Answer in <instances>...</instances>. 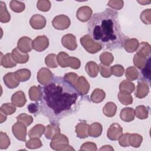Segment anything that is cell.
<instances>
[{"instance_id":"cell-9","label":"cell","mask_w":151,"mask_h":151,"mask_svg":"<svg viewBox=\"0 0 151 151\" xmlns=\"http://www.w3.org/2000/svg\"><path fill=\"white\" fill-rule=\"evenodd\" d=\"M37 80L42 86L48 84L52 79V73L45 67L41 68L37 73Z\"/></svg>"},{"instance_id":"cell-21","label":"cell","mask_w":151,"mask_h":151,"mask_svg":"<svg viewBox=\"0 0 151 151\" xmlns=\"http://www.w3.org/2000/svg\"><path fill=\"white\" fill-rule=\"evenodd\" d=\"M89 125L86 122H80L76 126L77 136L80 139H84L88 136V129Z\"/></svg>"},{"instance_id":"cell-6","label":"cell","mask_w":151,"mask_h":151,"mask_svg":"<svg viewBox=\"0 0 151 151\" xmlns=\"http://www.w3.org/2000/svg\"><path fill=\"white\" fill-rule=\"evenodd\" d=\"M71 24L70 18L65 15H59L54 18L52 21L53 27L58 30L67 29Z\"/></svg>"},{"instance_id":"cell-34","label":"cell","mask_w":151,"mask_h":151,"mask_svg":"<svg viewBox=\"0 0 151 151\" xmlns=\"http://www.w3.org/2000/svg\"><path fill=\"white\" fill-rule=\"evenodd\" d=\"M150 51H151L150 45L148 42H142L140 44H139L138 48L137 49L136 53L147 58V57H149Z\"/></svg>"},{"instance_id":"cell-16","label":"cell","mask_w":151,"mask_h":151,"mask_svg":"<svg viewBox=\"0 0 151 151\" xmlns=\"http://www.w3.org/2000/svg\"><path fill=\"white\" fill-rule=\"evenodd\" d=\"M27 102L25 95L22 91H18L12 94L11 103L15 107H23Z\"/></svg>"},{"instance_id":"cell-14","label":"cell","mask_w":151,"mask_h":151,"mask_svg":"<svg viewBox=\"0 0 151 151\" xmlns=\"http://www.w3.org/2000/svg\"><path fill=\"white\" fill-rule=\"evenodd\" d=\"M93 14L91 8L88 6H83L80 7L76 13L77 18L81 22H86L90 19Z\"/></svg>"},{"instance_id":"cell-17","label":"cell","mask_w":151,"mask_h":151,"mask_svg":"<svg viewBox=\"0 0 151 151\" xmlns=\"http://www.w3.org/2000/svg\"><path fill=\"white\" fill-rule=\"evenodd\" d=\"M4 83L9 88H14L18 86L19 81L17 78L14 73H8L3 77Z\"/></svg>"},{"instance_id":"cell-49","label":"cell","mask_w":151,"mask_h":151,"mask_svg":"<svg viewBox=\"0 0 151 151\" xmlns=\"http://www.w3.org/2000/svg\"><path fill=\"white\" fill-rule=\"evenodd\" d=\"M141 21L145 24H151V9H147L142 12L140 16Z\"/></svg>"},{"instance_id":"cell-25","label":"cell","mask_w":151,"mask_h":151,"mask_svg":"<svg viewBox=\"0 0 151 151\" xmlns=\"http://www.w3.org/2000/svg\"><path fill=\"white\" fill-rule=\"evenodd\" d=\"M45 127L44 125L38 124L32 127L28 131V136L29 138L32 137H41V136L44 133Z\"/></svg>"},{"instance_id":"cell-2","label":"cell","mask_w":151,"mask_h":151,"mask_svg":"<svg viewBox=\"0 0 151 151\" xmlns=\"http://www.w3.org/2000/svg\"><path fill=\"white\" fill-rule=\"evenodd\" d=\"M88 35L106 49L122 48L128 38L122 31L118 13L111 9L93 15L87 23Z\"/></svg>"},{"instance_id":"cell-38","label":"cell","mask_w":151,"mask_h":151,"mask_svg":"<svg viewBox=\"0 0 151 151\" xmlns=\"http://www.w3.org/2000/svg\"><path fill=\"white\" fill-rule=\"evenodd\" d=\"M141 73L142 75L143 78H144L143 80L146 81L147 80L149 82L150 80V58L149 57V58L147 60V61L145 65V66L141 69Z\"/></svg>"},{"instance_id":"cell-40","label":"cell","mask_w":151,"mask_h":151,"mask_svg":"<svg viewBox=\"0 0 151 151\" xmlns=\"http://www.w3.org/2000/svg\"><path fill=\"white\" fill-rule=\"evenodd\" d=\"M9 6L11 8V9L15 12H21L23 11H24L25 5V4L21 1H18L15 0H12L10 2Z\"/></svg>"},{"instance_id":"cell-43","label":"cell","mask_w":151,"mask_h":151,"mask_svg":"<svg viewBox=\"0 0 151 151\" xmlns=\"http://www.w3.org/2000/svg\"><path fill=\"white\" fill-rule=\"evenodd\" d=\"M46 65L50 68H56L58 67L57 55L55 54H50L45 58Z\"/></svg>"},{"instance_id":"cell-8","label":"cell","mask_w":151,"mask_h":151,"mask_svg":"<svg viewBox=\"0 0 151 151\" xmlns=\"http://www.w3.org/2000/svg\"><path fill=\"white\" fill-rule=\"evenodd\" d=\"M49 45V40L45 35H39L32 41V48L38 52L46 50Z\"/></svg>"},{"instance_id":"cell-7","label":"cell","mask_w":151,"mask_h":151,"mask_svg":"<svg viewBox=\"0 0 151 151\" xmlns=\"http://www.w3.org/2000/svg\"><path fill=\"white\" fill-rule=\"evenodd\" d=\"M14 136L19 140L25 142L27 136V126L21 122H17L12 127Z\"/></svg>"},{"instance_id":"cell-24","label":"cell","mask_w":151,"mask_h":151,"mask_svg":"<svg viewBox=\"0 0 151 151\" xmlns=\"http://www.w3.org/2000/svg\"><path fill=\"white\" fill-rule=\"evenodd\" d=\"M29 97L32 101H40L42 97V88L41 86H32L29 90Z\"/></svg>"},{"instance_id":"cell-58","label":"cell","mask_w":151,"mask_h":151,"mask_svg":"<svg viewBox=\"0 0 151 151\" xmlns=\"http://www.w3.org/2000/svg\"><path fill=\"white\" fill-rule=\"evenodd\" d=\"M0 120H1V123H2L4 122H5L6 120V114H4L3 112L0 111Z\"/></svg>"},{"instance_id":"cell-18","label":"cell","mask_w":151,"mask_h":151,"mask_svg":"<svg viewBox=\"0 0 151 151\" xmlns=\"http://www.w3.org/2000/svg\"><path fill=\"white\" fill-rule=\"evenodd\" d=\"M13 60L19 64H24L27 63L29 60V55L27 53L21 52L18 48H15L11 52Z\"/></svg>"},{"instance_id":"cell-3","label":"cell","mask_w":151,"mask_h":151,"mask_svg":"<svg viewBox=\"0 0 151 151\" xmlns=\"http://www.w3.org/2000/svg\"><path fill=\"white\" fill-rule=\"evenodd\" d=\"M69 141L67 137L59 133L51 139L50 142V147L55 150H74V149L70 146Z\"/></svg>"},{"instance_id":"cell-27","label":"cell","mask_w":151,"mask_h":151,"mask_svg":"<svg viewBox=\"0 0 151 151\" xmlns=\"http://www.w3.org/2000/svg\"><path fill=\"white\" fill-rule=\"evenodd\" d=\"M85 70L88 75L91 77H96L99 73V65L95 62L91 61H88L86 66Z\"/></svg>"},{"instance_id":"cell-19","label":"cell","mask_w":151,"mask_h":151,"mask_svg":"<svg viewBox=\"0 0 151 151\" xmlns=\"http://www.w3.org/2000/svg\"><path fill=\"white\" fill-rule=\"evenodd\" d=\"M90 86L86 78L83 76H80L78 77L76 88L81 96L86 95L88 93Z\"/></svg>"},{"instance_id":"cell-56","label":"cell","mask_w":151,"mask_h":151,"mask_svg":"<svg viewBox=\"0 0 151 151\" xmlns=\"http://www.w3.org/2000/svg\"><path fill=\"white\" fill-rule=\"evenodd\" d=\"M40 109V104L38 103H30L28 106V110L30 113L35 114L38 112Z\"/></svg>"},{"instance_id":"cell-47","label":"cell","mask_w":151,"mask_h":151,"mask_svg":"<svg viewBox=\"0 0 151 151\" xmlns=\"http://www.w3.org/2000/svg\"><path fill=\"white\" fill-rule=\"evenodd\" d=\"M10 145V139L8 135L1 132L0 133V149H6Z\"/></svg>"},{"instance_id":"cell-48","label":"cell","mask_w":151,"mask_h":151,"mask_svg":"<svg viewBox=\"0 0 151 151\" xmlns=\"http://www.w3.org/2000/svg\"><path fill=\"white\" fill-rule=\"evenodd\" d=\"M51 2L48 0H40L37 2V8L42 12L48 11L51 8Z\"/></svg>"},{"instance_id":"cell-1","label":"cell","mask_w":151,"mask_h":151,"mask_svg":"<svg viewBox=\"0 0 151 151\" xmlns=\"http://www.w3.org/2000/svg\"><path fill=\"white\" fill-rule=\"evenodd\" d=\"M80 95L77 88L64 77H55L42 88L40 111L55 123L78 110Z\"/></svg>"},{"instance_id":"cell-13","label":"cell","mask_w":151,"mask_h":151,"mask_svg":"<svg viewBox=\"0 0 151 151\" xmlns=\"http://www.w3.org/2000/svg\"><path fill=\"white\" fill-rule=\"evenodd\" d=\"M17 48L24 53H28L32 49V41L28 37H22L17 42Z\"/></svg>"},{"instance_id":"cell-29","label":"cell","mask_w":151,"mask_h":151,"mask_svg":"<svg viewBox=\"0 0 151 151\" xmlns=\"http://www.w3.org/2000/svg\"><path fill=\"white\" fill-rule=\"evenodd\" d=\"M1 65L5 68H12L17 65V63L13 60L11 53H7L1 57Z\"/></svg>"},{"instance_id":"cell-46","label":"cell","mask_w":151,"mask_h":151,"mask_svg":"<svg viewBox=\"0 0 151 151\" xmlns=\"http://www.w3.org/2000/svg\"><path fill=\"white\" fill-rule=\"evenodd\" d=\"M17 122H19L24 124L25 126H29L33 122V117L29 114L21 113L17 117Z\"/></svg>"},{"instance_id":"cell-11","label":"cell","mask_w":151,"mask_h":151,"mask_svg":"<svg viewBox=\"0 0 151 151\" xmlns=\"http://www.w3.org/2000/svg\"><path fill=\"white\" fill-rule=\"evenodd\" d=\"M61 43L64 47L67 48L69 50H75L77 47L76 37L71 34H67L64 35L62 37Z\"/></svg>"},{"instance_id":"cell-42","label":"cell","mask_w":151,"mask_h":151,"mask_svg":"<svg viewBox=\"0 0 151 151\" xmlns=\"http://www.w3.org/2000/svg\"><path fill=\"white\" fill-rule=\"evenodd\" d=\"M147 61V58L137 53H136L133 57L134 65L139 69H142L145 65Z\"/></svg>"},{"instance_id":"cell-53","label":"cell","mask_w":151,"mask_h":151,"mask_svg":"<svg viewBox=\"0 0 151 151\" xmlns=\"http://www.w3.org/2000/svg\"><path fill=\"white\" fill-rule=\"evenodd\" d=\"M123 4L124 2L122 0H111L108 2L107 5L113 9L120 10L123 8Z\"/></svg>"},{"instance_id":"cell-10","label":"cell","mask_w":151,"mask_h":151,"mask_svg":"<svg viewBox=\"0 0 151 151\" xmlns=\"http://www.w3.org/2000/svg\"><path fill=\"white\" fill-rule=\"evenodd\" d=\"M123 134V128L118 123H113L107 130V137L111 140H117Z\"/></svg>"},{"instance_id":"cell-31","label":"cell","mask_w":151,"mask_h":151,"mask_svg":"<svg viewBox=\"0 0 151 151\" xmlns=\"http://www.w3.org/2000/svg\"><path fill=\"white\" fill-rule=\"evenodd\" d=\"M135 89L134 84L127 80L122 81L119 86V90L120 92L131 94Z\"/></svg>"},{"instance_id":"cell-54","label":"cell","mask_w":151,"mask_h":151,"mask_svg":"<svg viewBox=\"0 0 151 151\" xmlns=\"http://www.w3.org/2000/svg\"><path fill=\"white\" fill-rule=\"evenodd\" d=\"M130 133H124L122 134V136L119 139V145L124 147H129L130 146L129 142V138Z\"/></svg>"},{"instance_id":"cell-51","label":"cell","mask_w":151,"mask_h":151,"mask_svg":"<svg viewBox=\"0 0 151 151\" xmlns=\"http://www.w3.org/2000/svg\"><path fill=\"white\" fill-rule=\"evenodd\" d=\"M99 70L101 76L104 78L110 77L111 75L109 65H104L102 64H100L99 65Z\"/></svg>"},{"instance_id":"cell-4","label":"cell","mask_w":151,"mask_h":151,"mask_svg":"<svg viewBox=\"0 0 151 151\" xmlns=\"http://www.w3.org/2000/svg\"><path fill=\"white\" fill-rule=\"evenodd\" d=\"M58 64L63 68L70 67L73 69H78L81 65L80 60L76 57H69L65 52H60L57 55Z\"/></svg>"},{"instance_id":"cell-32","label":"cell","mask_w":151,"mask_h":151,"mask_svg":"<svg viewBox=\"0 0 151 151\" xmlns=\"http://www.w3.org/2000/svg\"><path fill=\"white\" fill-rule=\"evenodd\" d=\"M11 19V15L8 12L5 4L0 1V21L2 23L8 22Z\"/></svg>"},{"instance_id":"cell-5","label":"cell","mask_w":151,"mask_h":151,"mask_svg":"<svg viewBox=\"0 0 151 151\" xmlns=\"http://www.w3.org/2000/svg\"><path fill=\"white\" fill-rule=\"evenodd\" d=\"M80 41L83 48L90 54L97 53L102 48L101 45L95 42L88 35L83 36Z\"/></svg>"},{"instance_id":"cell-33","label":"cell","mask_w":151,"mask_h":151,"mask_svg":"<svg viewBox=\"0 0 151 151\" xmlns=\"http://www.w3.org/2000/svg\"><path fill=\"white\" fill-rule=\"evenodd\" d=\"M14 73L17 78L21 82L27 81L31 77V71L27 68L19 69Z\"/></svg>"},{"instance_id":"cell-12","label":"cell","mask_w":151,"mask_h":151,"mask_svg":"<svg viewBox=\"0 0 151 151\" xmlns=\"http://www.w3.org/2000/svg\"><path fill=\"white\" fill-rule=\"evenodd\" d=\"M45 18L40 14L33 15L29 20V24L31 27L35 29H41L46 25Z\"/></svg>"},{"instance_id":"cell-44","label":"cell","mask_w":151,"mask_h":151,"mask_svg":"<svg viewBox=\"0 0 151 151\" xmlns=\"http://www.w3.org/2000/svg\"><path fill=\"white\" fill-rule=\"evenodd\" d=\"M117 97L120 103L124 105H129L133 102V97L130 94L119 91Z\"/></svg>"},{"instance_id":"cell-55","label":"cell","mask_w":151,"mask_h":151,"mask_svg":"<svg viewBox=\"0 0 151 151\" xmlns=\"http://www.w3.org/2000/svg\"><path fill=\"white\" fill-rule=\"evenodd\" d=\"M97 150V147L96 145L94 143L90 142H87L83 143L80 147V150L95 151Z\"/></svg>"},{"instance_id":"cell-39","label":"cell","mask_w":151,"mask_h":151,"mask_svg":"<svg viewBox=\"0 0 151 151\" xmlns=\"http://www.w3.org/2000/svg\"><path fill=\"white\" fill-rule=\"evenodd\" d=\"M114 60L113 54L109 52H103L100 55L101 64L104 65H110Z\"/></svg>"},{"instance_id":"cell-22","label":"cell","mask_w":151,"mask_h":151,"mask_svg":"<svg viewBox=\"0 0 151 151\" xmlns=\"http://www.w3.org/2000/svg\"><path fill=\"white\" fill-rule=\"evenodd\" d=\"M134 110L131 107L123 108L120 113V117L121 120L126 122H132L134 120Z\"/></svg>"},{"instance_id":"cell-28","label":"cell","mask_w":151,"mask_h":151,"mask_svg":"<svg viewBox=\"0 0 151 151\" xmlns=\"http://www.w3.org/2000/svg\"><path fill=\"white\" fill-rule=\"evenodd\" d=\"M106 97L105 92L100 88H96L90 96L91 100L94 103H99L103 101Z\"/></svg>"},{"instance_id":"cell-20","label":"cell","mask_w":151,"mask_h":151,"mask_svg":"<svg viewBox=\"0 0 151 151\" xmlns=\"http://www.w3.org/2000/svg\"><path fill=\"white\" fill-rule=\"evenodd\" d=\"M60 133L59 126L55 123H52L45 127L44 134L47 139H51L55 135Z\"/></svg>"},{"instance_id":"cell-30","label":"cell","mask_w":151,"mask_h":151,"mask_svg":"<svg viewBox=\"0 0 151 151\" xmlns=\"http://www.w3.org/2000/svg\"><path fill=\"white\" fill-rule=\"evenodd\" d=\"M117 111V106L113 102L107 103L103 108V112L105 116L109 117H113Z\"/></svg>"},{"instance_id":"cell-35","label":"cell","mask_w":151,"mask_h":151,"mask_svg":"<svg viewBox=\"0 0 151 151\" xmlns=\"http://www.w3.org/2000/svg\"><path fill=\"white\" fill-rule=\"evenodd\" d=\"M139 76V73L136 67L134 66H130L128 67L125 73V76L127 80L134 81L136 80Z\"/></svg>"},{"instance_id":"cell-41","label":"cell","mask_w":151,"mask_h":151,"mask_svg":"<svg viewBox=\"0 0 151 151\" xmlns=\"http://www.w3.org/2000/svg\"><path fill=\"white\" fill-rule=\"evenodd\" d=\"M25 146L28 149H35L41 147L42 144L39 137H32L26 142Z\"/></svg>"},{"instance_id":"cell-26","label":"cell","mask_w":151,"mask_h":151,"mask_svg":"<svg viewBox=\"0 0 151 151\" xmlns=\"http://www.w3.org/2000/svg\"><path fill=\"white\" fill-rule=\"evenodd\" d=\"M139 45V41L136 38H127L124 44V47L127 52H133L137 50Z\"/></svg>"},{"instance_id":"cell-37","label":"cell","mask_w":151,"mask_h":151,"mask_svg":"<svg viewBox=\"0 0 151 151\" xmlns=\"http://www.w3.org/2000/svg\"><path fill=\"white\" fill-rule=\"evenodd\" d=\"M142 141H143V137L141 135L137 133L130 134L129 142L130 145L132 146V147H139L140 146Z\"/></svg>"},{"instance_id":"cell-57","label":"cell","mask_w":151,"mask_h":151,"mask_svg":"<svg viewBox=\"0 0 151 151\" xmlns=\"http://www.w3.org/2000/svg\"><path fill=\"white\" fill-rule=\"evenodd\" d=\"M100 150H114V149L110 145L103 146L100 149Z\"/></svg>"},{"instance_id":"cell-36","label":"cell","mask_w":151,"mask_h":151,"mask_svg":"<svg viewBox=\"0 0 151 151\" xmlns=\"http://www.w3.org/2000/svg\"><path fill=\"white\" fill-rule=\"evenodd\" d=\"M136 116L139 119H145L148 117L149 110L146 107L143 105L138 106L134 110Z\"/></svg>"},{"instance_id":"cell-45","label":"cell","mask_w":151,"mask_h":151,"mask_svg":"<svg viewBox=\"0 0 151 151\" xmlns=\"http://www.w3.org/2000/svg\"><path fill=\"white\" fill-rule=\"evenodd\" d=\"M0 111L6 115H11L15 112L16 107L12 103H4L1 106Z\"/></svg>"},{"instance_id":"cell-23","label":"cell","mask_w":151,"mask_h":151,"mask_svg":"<svg viewBox=\"0 0 151 151\" xmlns=\"http://www.w3.org/2000/svg\"><path fill=\"white\" fill-rule=\"evenodd\" d=\"M103 130L102 126L100 123L97 122H94L91 124L88 129V136L93 137H99Z\"/></svg>"},{"instance_id":"cell-15","label":"cell","mask_w":151,"mask_h":151,"mask_svg":"<svg viewBox=\"0 0 151 151\" xmlns=\"http://www.w3.org/2000/svg\"><path fill=\"white\" fill-rule=\"evenodd\" d=\"M149 92V87L147 83L143 80H140L135 92L136 97L139 99L144 98L148 94Z\"/></svg>"},{"instance_id":"cell-52","label":"cell","mask_w":151,"mask_h":151,"mask_svg":"<svg viewBox=\"0 0 151 151\" xmlns=\"http://www.w3.org/2000/svg\"><path fill=\"white\" fill-rule=\"evenodd\" d=\"M78 77H79L78 76V75L74 73H68L65 74L64 76V78L66 80L69 81L70 83L74 85L76 87L77 86V83Z\"/></svg>"},{"instance_id":"cell-50","label":"cell","mask_w":151,"mask_h":151,"mask_svg":"<svg viewBox=\"0 0 151 151\" xmlns=\"http://www.w3.org/2000/svg\"><path fill=\"white\" fill-rule=\"evenodd\" d=\"M110 71L111 74H113L114 76L121 77L124 74V68L122 65L116 64L110 67Z\"/></svg>"}]
</instances>
